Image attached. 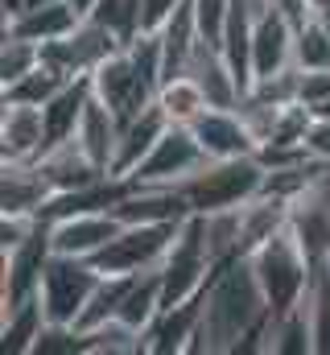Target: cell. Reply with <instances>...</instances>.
Instances as JSON below:
<instances>
[{
    "label": "cell",
    "mask_w": 330,
    "mask_h": 355,
    "mask_svg": "<svg viewBox=\"0 0 330 355\" xmlns=\"http://www.w3.org/2000/svg\"><path fill=\"white\" fill-rule=\"evenodd\" d=\"M207 293V289H202ZM202 293L182 302V306H162V314L153 318V327L145 331V352L149 355H169V352H194L198 339V322H202Z\"/></svg>",
    "instance_id": "13"
},
{
    "label": "cell",
    "mask_w": 330,
    "mask_h": 355,
    "mask_svg": "<svg viewBox=\"0 0 330 355\" xmlns=\"http://www.w3.org/2000/svg\"><path fill=\"white\" fill-rule=\"evenodd\" d=\"M157 107L169 116V124H194L211 107V99H207V91L194 75H173L157 91Z\"/></svg>",
    "instance_id": "22"
},
{
    "label": "cell",
    "mask_w": 330,
    "mask_h": 355,
    "mask_svg": "<svg viewBox=\"0 0 330 355\" xmlns=\"http://www.w3.org/2000/svg\"><path fill=\"white\" fill-rule=\"evenodd\" d=\"M91 95H95V91H91V75H82V79H71L67 87L54 95V99H46V103H42V120H46V149H54V145H62V141H75L79 120H82V107H87V99H91Z\"/></svg>",
    "instance_id": "17"
},
{
    "label": "cell",
    "mask_w": 330,
    "mask_h": 355,
    "mask_svg": "<svg viewBox=\"0 0 330 355\" xmlns=\"http://www.w3.org/2000/svg\"><path fill=\"white\" fill-rule=\"evenodd\" d=\"M33 67H42V46L21 37V33H4V50H0V83H17L25 79Z\"/></svg>",
    "instance_id": "25"
},
{
    "label": "cell",
    "mask_w": 330,
    "mask_h": 355,
    "mask_svg": "<svg viewBox=\"0 0 330 355\" xmlns=\"http://www.w3.org/2000/svg\"><path fill=\"white\" fill-rule=\"evenodd\" d=\"M120 46H128V42H120L107 25H99V21H91V17H82L67 37H58V42H46V46H42V58H46L54 71H62L67 79H82V75H91L107 54H116Z\"/></svg>",
    "instance_id": "9"
},
{
    "label": "cell",
    "mask_w": 330,
    "mask_h": 355,
    "mask_svg": "<svg viewBox=\"0 0 330 355\" xmlns=\"http://www.w3.org/2000/svg\"><path fill=\"white\" fill-rule=\"evenodd\" d=\"M99 281H103V272L95 268V261H87V257H58L54 252L46 261L42 285H37L46 322H71L75 327Z\"/></svg>",
    "instance_id": "6"
},
{
    "label": "cell",
    "mask_w": 330,
    "mask_h": 355,
    "mask_svg": "<svg viewBox=\"0 0 330 355\" xmlns=\"http://www.w3.org/2000/svg\"><path fill=\"white\" fill-rule=\"evenodd\" d=\"M248 261H252V272H256V281L264 289V302H268L272 318H281L293 306H302L310 285H314V277H318V268H322L310 257V248L302 244V236L293 232V223L277 227Z\"/></svg>",
    "instance_id": "2"
},
{
    "label": "cell",
    "mask_w": 330,
    "mask_h": 355,
    "mask_svg": "<svg viewBox=\"0 0 330 355\" xmlns=\"http://www.w3.org/2000/svg\"><path fill=\"white\" fill-rule=\"evenodd\" d=\"M293 67L302 71H318L330 67V25L322 8H302L297 12V46H293Z\"/></svg>",
    "instance_id": "21"
},
{
    "label": "cell",
    "mask_w": 330,
    "mask_h": 355,
    "mask_svg": "<svg viewBox=\"0 0 330 355\" xmlns=\"http://www.w3.org/2000/svg\"><path fill=\"white\" fill-rule=\"evenodd\" d=\"M128 285H132V277H112V272H103V281L95 285V293H91V302H87V310L79 314L75 327H79V331H91V327L112 322V318L120 314V306H124Z\"/></svg>",
    "instance_id": "23"
},
{
    "label": "cell",
    "mask_w": 330,
    "mask_h": 355,
    "mask_svg": "<svg viewBox=\"0 0 330 355\" xmlns=\"http://www.w3.org/2000/svg\"><path fill=\"white\" fill-rule=\"evenodd\" d=\"M0 149H4V162H37L46 153V120H42V107L4 99Z\"/></svg>",
    "instance_id": "12"
},
{
    "label": "cell",
    "mask_w": 330,
    "mask_h": 355,
    "mask_svg": "<svg viewBox=\"0 0 330 355\" xmlns=\"http://www.w3.org/2000/svg\"><path fill=\"white\" fill-rule=\"evenodd\" d=\"M50 219V215H46ZM124 227V219L116 211H75V215H54L50 219V248L58 257H95L116 232Z\"/></svg>",
    "instance_id": "10"
},
{
    "label": "cell",
    "mask_w": 330,
    "mask_h": 355,
    "mask_svg": "<svg viewBox=\"0 0 330 355\" xmlns=\"http://www.w3.org/2000/svg\"><path fill=\"white\" fill-rule=\"evenodd\" d=\"M46 327V310H42V297H25L17 306H4V327H0V339H4V352L12 355H33V343Z\"/></svg>",
    "instance_id": "20"
},
{
    "label": "cell",
    "mask_w": 330,
    "mask_h": 355,
    "mask_svg": "<svg viewBox=\"0 0 330 355\" xmlns=\"http://www.w3.org/2000/svg\"><path fill=\"white\" fill-rule=\"evenodd\" d=\"M327 95H330V67H318V71H302L297 67V99L306 107L322 103Z\"/></svg>",
    "instance_id": "28"
},
{
    "label": "cell",
    "mask_w": 330,
    "mask_h": 355,
    "mask_svg": "<svg viewBox=\"0 0 330 355\" xmlns=\"http://www.w3.org/2000/svg\"><path fill=\"white\" fill-rule=\"evenodd\" d=\"M190 128H194L202 153L215 157V162H223V157H256L260 153V141L252 137L240 107H207Z\"/></svg>",
    "instance_id": "11"
},
{
    "label": "cell",
    "mask_w": 330,
    "mask_h": 355,
    "mask_svg": "<svg viewBox=\"0 0 330 355\" xmlns=\"http://www.w3.org/2000/svg\"><path fill=\"white\" fill-rule=\"evenodd\" d=\"M215 272H219V261L207 240V215H190L177 227L162 261V306H182V302L198 297Z\"/></svg>",
    "instance_id": "4"
},
{
    "label": "cell",
    "mask_w": 330,
    "mask_h": 355,
    "mask_svg": "<svg viewBox=\"0 0 330 355\" xmlns=\"http://www.w3.org/2000/svg\"><path fill=\"white\" fill-rule=\"evenodd\" d=\"M310 112H314V116H322V120H330V95H327V99H322V103H314Z\"/></svg>",
    "instance_id": "32"
},
{
    "label": "cell",
    "mask_w": 330,
    "mask_h": 355,
    "mask_svg": "<svg viewBox=\"0 0 330 355\" xmlns=\"http://www.w3.org/2000/svg\"><path fill=\"white\" fill-rule=\"evenodd\" d=\"M194 215H215V211H236L248 198L264 190V162L260 157H207L194 174L169 182Z\"/></svg>",
    "instance_id": "3"
},
{
    "label": "cell",
    "mask_w": 330,
    "mask_h": 355,
    "mask_svg": "<svg viewBox=\"0 0 330 355\" xmlns=\"http://www.w3.org/2000/svg\"><path fill=\"white\" fill-rule=\"evenodd\" d=\"M50 198L54 186L46 182L37 162H4V182H0L4 215H46Z\"/></svg>",
    "instance_id": "14"
},
{
    "label": "cell",
    "mask_w": 330,
    "mask_h": 355,
    "mask_svg": "<svg viewBox=\"0 0 330 355\" xmlns=\"http://www.w3.org/2000/svg\"><path fill=\"white\" fill-rule=\"evenodd\" d=\"M82 17L71 8V0H54V4H33V8H25V12L8 17V21H4V33H21V37L46 46V42L67 37Z\"/></svg>",
    "instance_id": "19"
},
{
    "label": "cell",
    "mask_w": 330,
    "mask_h": 355,
    "mask_svg": "<svg viewBox=\"0 0 330 355\" xmlns=\"http://www.w3.org/2000/svg\"><path fill=\"white\" fill-rule=\"evenodd\" d=\"M33 4H54V0H29V4H25V8H33Z\"/></svg>",
    "instance_id": "33"
},
{
    "label": "cell",
    "mask_w": 330,
    "mask_h": 355,
    "mask_svg": "<svg viewBox=\"0 0 330 355\" xmlns=\"http://www.w3.org/2000/svg\"><path fill=\"white\" fill-rule=\"evenodd\" d=\"M202 162H207V153H202L194 128L190 124H169L162 132V141L145 153V162L124 178V182H132V186H169L177 178L194 174Z\"/></svg>",
    "instance_id": "8"
},
{
    "label": "cell",
    "mask_w": 330,
    "mask_h": 355,
    "mask_svg": "<svg viewBox=\"0 0 330 355\" xmlns=\"http://www.w3.org/2000/svg\"><path fill=\"white\" fill-rule=\"evenodd\" d=\"M165 128H169V116H165L157 103H149L145 112H137L132 120H124V124H120V145H116V157H112V170H107V174L128 178L141 162H145V153L162 141Z\"/></svg>",
    "instance_id": "15"
},
{
    "label": "cell",
    "mask_w": 330,
    "mask_h": 355,
    "mask_svg": "<svg viewBox=\"0 0 330 355\" xmlns=\"http://www.w3.org/2000/svg\"><path fill=\"white\" fill-rule=\"evenodd\" d=\"M91 91H95V95L120 116V124H124V120H132L137 112H145L149 103H157L162 83L132 58L128 46H120L116 54H107V58L91 71Z\"/></svg>",
    "instance_id": "7"
},
{
    "label": "cell",
    "mask_w": 330,
    "mask_h": 355,
    "mask_svg": "<svg viewBox=\"0 0 330 355\" xmlns=\"http://www.w3.org/2000/svg\"><path fill=\"white\" fill-rule=\"evenodd\" d=\"M272 310L248 257H236L211 277L202 293V322L194 352H268Z\"/></svg>",
    "instance_id": "1"
},
{
    "label": "cell",
    "mask_w": 330,
    "mask_h": 355,
    "mask_svg": "<svg viewBox=\"0 0 330 355\" xmlns=\"http://www.w3.org/2000/svg\"><path fill=\"white\" fill-rule=\"evenodd\" d=\"M306 149H310L314 157L330 162V120L314 116V124H310V132H306Z\"/></svg>",
    "instance_id": "30"
},
{
    "label": "cell",
    "mask_w": 330,
    "mask_h": 355,
    "mask_svg": "<svg viewBox=\"0 0 330 355\" xmlns=\"http://www.w3.org/2000/svg\"><path fill=\"white\" fill-rule=\"evenodd\" d=\"M71 8H75L79 17H91V12L99 8V0H71Z\"/></svg>",
    "instance_id": "31"
},
{
    "label": "cell",
    "mask_w": 330,
    "mask_h": 355,
    "mask_svg": "<svg viewBox=\"0 0 330 355\" xmlns=\"http://www.w3.org/2000/svg\"><path fill=\"white\" fill-rule=\"evenodd\" d=\"M75 141H79L82 153H87L99 170H112V157H116V145H120V116H116L99 95L87 99Z\"/></svg>",
    "instance_id": "16"
},
{
    "label": "cell",
    "mask_w": 330,
    "mask_h": 355,
    "mask_svg": "<svg viewBox=\"0 0 330 355\" xmlns=\"http://www.w3.org/2000/svg\"><path fill=\"white\" fill-rule=\"evenodd\" d=\"M67 83H71V79H67L62 71H54V67L42 58V67H33L25 79H17V83L4 87V99H17V103H33V107H42L46 99H54Z\"/></svg>",
    "instance_id": "24"
},
{
    "label": "cell",
    "mask_w": 330,
    "mask_h": 355,
    "mask_svg": "<svg viewBox=\"0 0 330 355\" xmlns=\"http://www.w3.org/2000/svg\"><path fill=\"white\" fill-rule=\"evenodd\" d=\"M182 223H124L91 261H95L99 272H112V277H137V272L162 268Z\"/></svg>",
    "instance_id": "5"
},
{
    "label": "cell",
    "mask_w": 330,
    "mask_h": 355,
    "mask_svg": "<svg viewBox=\"0 0 330 355\" xmlns=\"http://www.w3.org/2000/svg\"><path fill=\"white\" fill-rule=\"evenodd\" d=\"M182 0H141V33H157Z\"/></svg>",
    "instance_id": "29"
},
{
    "label": "cell",
    "mask_w": 330,
    "mask_h": 355,
    "mask_svg": "<svg viewBox=\"0 0 330 355\" xmlns=\"http://www.w3.org/2000/svg\"><path fill=\"white\" fill-rule=\"evenodd\" d=\"M190 4H194V21H198L202 42L219 46L223 29H227V17H232V0H190Z\"/></svg>",
    "instance_id": "27"
},
{
    "label": "cell",
    "mask_w": 330,
    "mask_h": 355,
    "mask_svg": "<svg viewBox=\"0 0 330 355\" xmlns=\"http://www.w3.org/2000/svg\"><path fill=\"white\" fill-rule=\"evenodd\" d=\"M310 322H314V355H330V268H318L310 285Z\"/></svg>",
    "instance_id": "26"
},
{
    "label": "cell",
    "mask_w": 330,
    "mask_h": 355,
    "mask_svg": "<svg viewBox=\"0 0 330 355\" xmlns=\"http://www.w3.org/2000/svg\"><path fill=\"white\" fill-rule=\"evenodd\" d=\"M37 166H42L46 182L54 186V194H67V190L91 186V182H99V178L107 174V170H99V166L82 153L79 141H62V145L46 149V153L37 157Z\"/></svg>",
    "instance_id": "18"
}]
</instances>
